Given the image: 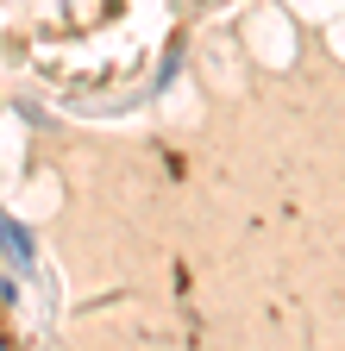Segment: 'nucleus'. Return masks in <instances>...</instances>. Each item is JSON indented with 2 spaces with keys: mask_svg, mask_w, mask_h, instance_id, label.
<instances>
[{
  "mask_svg": "<svg viewBox=\"0 0 345 351\" xmlns=\"http://www.w3.org/2000/svg\"><path fill=\"white\" fill-rule=\"evenodd\" d=\"M0 251H7L19 270H32V232H25V226H13L7 213H0Z\"/></svg>",
  "mask_w": 345,
  "mask_h": 351,
  "instance_id": "f257e3e1",
  "label": "nucleus"
},
{
  "mask_svg": "<svg viewBox=\"0 0 345 351\" xmlns=\"http://www.w3.org/2000/svg\"><path fill=\"white\" fill-rule=\"evenodd\" d=\"M0 345H7V326H0Z\"/></svg>",
  "mask_w": 345,
  "mask_h": 351,
  "instance_id": "f03ea898",
  "label": "nucleus"
}]
</instances>
